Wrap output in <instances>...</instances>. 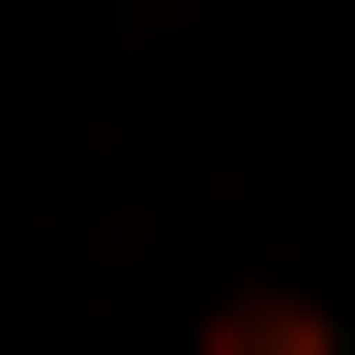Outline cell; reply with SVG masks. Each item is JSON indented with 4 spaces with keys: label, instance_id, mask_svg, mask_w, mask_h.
Segmentation results:
<instances>
[{
    "label": "cell",
    "instance_id": "6da1fadb",
    "mask_svg": "<svg viewBox=\"0 0 355 355\" xmlns=\"http://www.w3.org/2000/svg\"><path fill=\"white\" fill-rule=\"evenodd\" d=\"M178 355H355V326H326V296H296V266H237V296H207V326H178Z\"/></svg>",
    "mask_w": 355,
    "mask_h": 355
}]
</instances>
